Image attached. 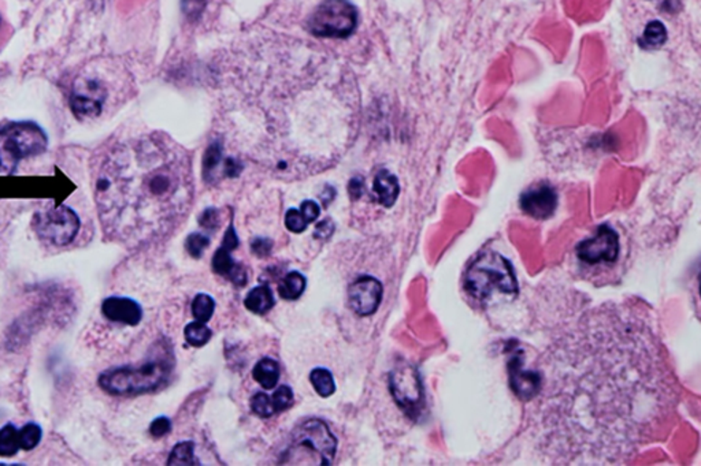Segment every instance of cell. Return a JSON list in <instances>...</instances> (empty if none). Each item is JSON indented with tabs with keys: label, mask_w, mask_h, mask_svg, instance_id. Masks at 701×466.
<instances>
[{
	"label": "cell",
	"mask_w": 701,
	"mask_h": 466,
	"mask_svg": "<svg viewBox=\"0 0 701 466\" xmlns=\"http://www.w3.org/2000/svg\"><path fill=\"white\" fill-rule=\"evenodd\" d=\"M104 235L141 246L173 232L194 202L188 154L163 136L149 135L112 147L93 185Z\"/></svg>",
	"instance_id": "6da1fadb"
},
{
	"label": "cell",
	"mask_w": 701,
	"mask_h": 466,
	"mask_svg": "<svg viewBox=\"0 0 701 466\" xmlns=\"http://www.w3.org/2000/svg\"><path fill=\"white\" fill-rule=\"evenodd\" d=\"M170 358L157 353L140 366H117L101 372L98 385L112 396H136L157 391L170 376Z\"/></svg>",
	"instance_id": "7a4b0ae2"
},
{
	"label": "cell",
	"mask_w": 701,
	"mask_h": 466,
	"mask_svg": "<svg viewBox=\"0 0 701 466\" xmlns=\"http://www.w3.org/2000/svg\"><path fill=\"white\" fill-rule=\"evenodd\" d=\"M465 289L477 300H486L492 294L518 293L513 265L497 252H484L470 264L465 275Z\"/></svg>",
	"instance_id": "3957f363"
},
{
	"label": "cell",
	"mask_w": 701,
	"mask_h": 466,
	"mask_svg": "<svg viewBox=\"0 0 701 466\" xmlns=\"http://www.w3.org/2000/svg\"><path fill=\"white\" fill-rule=\"evenodd\" d=\"M47 146L45 131L31 120L0 126V176H13L21 160L39 157Z\"/></svg>",
	"instance_id": "277c9868"
},
{
	"label": "cell",
	"mask_w": 701,
	"mask_h": 466,
	"mask_svg": "<svg viewBox=\"0 0 701 466\" xmlns=\"http://www.w3.org/2000/svg\"><path fill=\"white\" fill-rule=\"evenodd\" d=\"M357 25V7L350 0H323L307 24L314 36L331 39L350 36Z\"/></svg>",
	"instance_id": "5b68a950"
},
{
	"label": "cell",
	"mask_w": 701,
	"mask_h": 466,
	"mask_svg": "<svg viewBox=\"0 0 701 466\" xmlns=\"http://www.w3.org/2000/svg\"><path fill=\"white\" fill-rule=\"evenodd\" d=\"M32 227L43 243L66 246L79 234L82 222L73 208L62 204L34 214Z\"/></svg>",
	"instance_id": "8992f818"
},
{
	"label": "cell",
	"mask_w": 701,
	"mask_h": 466,
	"mask_svg": "<svg viewBox=\"0 0 701 466\" xmlns=\"http://www.w3.org/2000/svg\"><path fill=\"white\" fill-rule=\"evenodd\" d=\"M337 441L331 435L325 423L321 420H307L306 423L296 428L291 436V446L288 452V460L298 452L312 454L317 465H331L336 457Z\"/></svg>",
	"instance_id": "52a82bcc"
},
{
	"label": "cell",
	"mask_w": 701,
	"mask_h": 466,
	"mask_svg": "<svg viewBox=\"0 0 701 466\" xmlns=\"http://www.w3.org/2000/svg\"><path fill=\"white\" fill-rule=\"evenodd\" d=\"M390 391L398 405L408 416L419 414L424 406V390L418 372L411 366H399L390 374Z\"/></svg>",
	"instance_id": "ba28073f"
},
{
	"label": "cell",
	"mask_w": 701,
	"mask_h": 466,
	"mask_svg": "<svg viewBox=\"0 0 701 466\" xmlns=\"http://www.w3.org/2000/svg\"><path fill=\"white\" fill-rule=\"evenodd\" d=\"M107 98L109 92L101 80L93 76L82 77L76 80L72 90V111L80 119H92L103 111Z\"/></svg>",
	"instance_id": "9c48e42d"
},
{
	"label": "cell",
	"mask_w": 701,
	"mask_h": 466,
	"mask_svg": "<svg viewBox=\"0 0 701 466\" xmlns=\"http://www.w3.org/2000/svg\"><path fill=\"white\" fill-rule=\"evenodd\" d=\"M619 254V237L612 227L600 226L593 237L578 243L577 256L585 264L614 262Z\"/></svg>",
	"instance_id": "30bf717a"
},
{
	"label": "cell",
	"mask_w": 701,
	"mask_h": 466,
	"mask_svg": "<svg viewBox=\"0 0 701 466\" xmlns=\"http://www.w3.org/2000/svg\"><path fill=\"white\" fill-rule=\"evenodd\" d=\"M558 203L556 190L547 182H540L522 193L519 204L526 215L545 221L555 214Z\"/></svg>",
	"instance_id": "8fae6325"
},
{
	"label": "cell",
	"mask_w": 701,
	"mask_h": 466,
	"mask_svg": "<svg viewBox=\"0 0 701 466\" xmlns=\"http://www.w3.org/2000/svg\"><path fill=\"white\" fill-rule=\"evenodd\" d=\"M350 309L360 316L377 312L382 300V285L373 277H360L348 289Z\"/></svg>",
	"instance_id": "7c38bea8"
},
{
	"label": "cell",
	"mask_w": 701,
	"mask_h": 466,
	"mask_svg": "<svg viewBox=\"0 0 701 466\" xmlns=\"http://www.w3.org/2000/svg\"><path fill=\"white\" fill-rule=\"evenodd\" d=\"M101 312L106 320L122 326L136 327L143 320V308L130 297H107L101 301Z\"/></svg>",
	"instance_id": "4fadbf2b"
},
{
	"label": "cell",
	"mask_w": 701,
	"mask_h": 466,
	"mask_svg": "<svg viewBox=\"0 0 701 466\" xmlns=\"http://www.w3.org/2000/svg\"><path fill=\"white\" fill-rule=\"evenodd\" d=\"M232 249L227 246L222 245L218 251L216 252L213 257V270L216 274L221 275V277L229 278L233 283H236L239 286H245L247 282V275L243 271L242 267L235 262L230 254Z\"/></svg>",
	"instance_id": "5bb4252c"
},
{
	"label": "cell",
	"mask_w": 701,
	"mask_h": 466,
	"mask_svg": "<svg viewBox=\"0 0 701 466\" xmlns=\"http://www.w3.org/2000/svg\"><path fill=\"white\" fill-rule=\"evenodd\" d=\"M373 189L379 204L384 205L385 208H390L398 200L400 185L392 173L381 170L374 178Z\"/></svg>",
	"instance_id": "9a60e30c"
},
{
	"label": "cell",
	"mask_w": 701,
	"mask_h": 466,
	"mask_svg": "<svg viewBox=\"0 0 701 466\" xmlns=\"http://www.w3.org/2000/svg\"><path fill=\"white\" fill-rule=\"evenodd\" d=\"M511 385L514 391L524 399H531L539 393L540 376L537 372L523 371L521 366L511 369Z\"/></svg>",
	"instance_id": "2e32d148"
},
{
	"label": "cell",
	"mask_w": 701,
	"mask_h": 466,
	"mask_svg": "<svg viewBox=\"0 0 701 466\" xmlns=\"http://www.w3.org/2000/svg\"><path fill=\"white\" fill-rule=\"evenodd\" d=\"M668 34L665 24L662 21H651L647 24L646 29L639 39V47L644 50H657L667 42Z\"/></svg>",
	"instance_id": "e0dca14e"
},
{
	"label": "cell",
	"mask_w": 701,
	"mask_h": 466,
	"mask_svg": "<svg viewBox=\"0 0 701 466\" xmlns=\"http://www.w3.org/2000/svg\"><path fill=\"white\" fill-rule=\"evenodd\" d=\"M275 301L269 286H258L248 293L245 305L255 315H264L274 307Z\"/></svg>",
	"instance_id": "ac0fdd59"
},
{
	"label": "cell",
	"mask_w": 701,
	"mask_h": 466,
	"mask_svg": "<svg viewBox=\"0 0 701 466\" xmlns=\"http://www.w3.org/2000/svg\"><path fill=\"white\" fill-rule=\"evenodd\" d=\"M253 375L262 387L272 390L280 380V366L273 358H264L256 364Z\"/></svg>",
	"instance_id": "d6986e66"
},
{
	"label": "cell",
	"mask_w": 701,
	"mask_h": 466,
	"mask_svg": "<svg viewBox=\"0 0 701 466\" xmlns=\"http://www.w3.org/2000/svg\"><path fill=\"white\" fill-rule=\"evenodd\" d=\"M21 452V433L13 423L0 428V457L12 458Z\"/></svg>",
	"instance_id": "ffe728a7"
},
{
	"label": "cell",
	"mask_w": 701,
	"mask_h": 466,
	"mask_svg": "<svg viewBox=\"0 0 701 466\" xmlns=\"http://www.w3.org/2000/svg\"><path fill=\"white\" fill-rule=\"evenodd\" d=\"M306 290V278L293 271L283 278L278 286V293L283 300H298Z\"/></svg>",
	"instance_id": "44dd1931"
},
{
	"label": "cell",
	"mask_w": 701,
	"mask_h": 466,
	"mask_svg": "<svg viewBox=\"0 0 701 466\" xmlns=\"http://www.w3.org/2000/svg\"><path fill=\"white\" fill-rule=\"evenodd\" d=\"M184 336L191 347H202L210 341L213 331L203 321L197 320L186 327Z\"/></svg>",
	"instance_id": "7402d4cb"
},
{
	"label": "cell",
	"mask_w": 701,
	"mask_h": 466,
	"mask_svg": "<svg viewBox=\"0 0 701 466\" xmlns=\"http://www.w3.org/2000/svg\"><path fill=\"white\" fill-rule=\"evenodd\" d=\"M310 380H312L315 391L323 398H328L336 391L333 375L328 369L315 368L312 375H310Z\"/></svg>",
	"instance_id": "603a6c76"
},
{
	"label": "cell",
	"mask_w": 701,
	"mask_h": 466,
	"mask_svg": "<svg viewBox=\"0 0 701 466\" xmlns=\"http://www.w3.org/2000/svg\"><path fill=\"white\" fill-rule=\"evenodd\" d=\"M168 465H197V457H195L194 443L192 442H183L171 450L168 455Z\"/></svg>",
	"instance_id": "cb8c5ba5"
},
{
	"label": "cell",
	"mask_w": 701,
	"mask_h": 466,
	"mask_svg": "<svg viewBox=\"0 0 701 466\" xmlns=\"http://www.w3.org/2000/svg\"><path fill=\"white\" fill-rule=\"evenodd\" d=\"M21 433V450L23 452H32L39 446L43 438V428L37 423L29 422L20 430Z\"/></svg>",
	"instance_id": "d4e9b609"
},
{
	"label": "cell",
	"mask_w": 701,
	"mask_h": 466,
	"mask_svg": "<svg viewBox=\"0 0 701 466\" xmlns=\"http://www.w3.org/2000/svg\"><path fill=\"white\" fill-rule=\"evenodd\" d=\"M214 309H216V302H214L213 297L208 296V294H197L192 302V315L197 320L203 321V323L210 320Z\"/></svg>",
	"instance_id": "484cf974"
},
{
	"label": "cell",
	"mask_w": 701,
	"mask_h": 466,
	"mask_svg": "<svg viewBox=\"0 0 701 466\" xmlns=\"http://www.w3.org/2000/svg\"><path fill=\"white\" fill-rule=\"evenodd\" d=\"M251 409L254 414L258 416L267 419L275 414L274 408H273L272 398L267 394L258 393L251 398Z\"/></svg>",
	"instance_id": "4316f807"
},
{
	"label": "cell",
	"mask_w": 701,
	"mask_h": 466,
	"mask_svg": "<svg viewBox=\"0 0 701 466\" xmlns=\"http://www.w3.org/2000/svg\"><path fill=\"white\" fill-rule=\"evenodd\" d=\"M292 403H293V393L288 385H281L274 395L272 396L273 408H274L275 414H281V412L286 411L291 408Z\"/></svg>",
	"instance_id": "83f0119b"
},
{
	"label": "cell",
	"mask_w": 701,
	"mask_h": 466,
	"mask_svg": "<svg viewBox=\"0 0 701 466\" xmlns=\"http://www.w3.org/2000/svg\"><path fill=\"white\" fill-rule=\"evenodd\" d=\"M208 245H210V240L206 235L200 234V233H194L187 240V251L195 259H200L203 252H205Z\"/></svg>",
	"instance_id": "f1b7e54d"
},
{
	"label": "cell",
	"mask_w": 701,
	"mask_h": 466,
	"mask_svg": "<svg viewBox=\"0 0 701 466\" xmlns=\"http://www.w3.org/2000/svg\"><path fill=\"white\" fill-rule=\"evenodd\" d=\"M222 159V148L218 144H213L210 148L207 149L205 155V160H203V167H205V176L207 179L210 178L213 171L216 170V166L219 165Z\"/></svg>",
	"instance_id": "f546056e"
},
{
	"label": "cell",
	"mask_w": 701,
	"mask_h": 466,
	"mask_svg": "<svg viewBox=\"0 0 701 466\" xmlns=\"http://www.w3.org/2000/svg\"><path fill=\"white\" fill-rule=\"evenodd\" d=\"M285 226L289 232L299 234V233H303L307 229L309 223H307L301 210H289L285 215Z\"/></svg>",
	"instance_id": "4dcf8cb0"
},
{
	"label": "cell",
	"mask_w": 701,
	"mask_h": 466,
	"mask_svg": "<svg viewBox=\"0 0 701 466\" xmlns=\"http://www.w3.org/2000/svg\"><path fill=\"white\" fill-rule=\"evenodd\" d=\"M207 0H181V9L188 20L197 21L202 17Z\"/></svg>",
	"instance_id": "1f68e13d"
},
{
	"label": "cell",
	"mask_w": 701,
	"mask_h": 466,
	"mask_svg": "<svg viewBox=\"0 0 701 466\" xmlns=\"http://www.w3.org/2000/svg\"><path fill=\"white\" fill-rule=\"evenodd\" d=\"M171 430V423L168 417H158L149 425V433L154 438H162V436L168 435Z\"/></svg>",
	"instance_id": "d6a6232c"
},
{
	"label": "cell",
	"mask_w": 701,
	"mask_h": 466,
	"mask_svg": "<svg viewBox=\"0 0 701 466\" xmlns=\"http://www.w3.org/2000/svg\"><path fill=\"white\" fill-rule=\"evenodd\" d=\"M301 213L303 214L304 219H306L307 223L310 224L312 223V222L317 221L318 216H320L321 214V208L317 203L312 202V200H306V202L302 204Z\"/></svg>",
	"instance_id": "836d02e7"
},
{
	"label": "cell",
	"mask_w": 701,
	"mask_h": 466,
	"mask_svg": "<svg viewBox=\"0 0 701 466\" xmlns=\"http://www.w3.org/2000/svg\"><path fill=\"white\" fill-rule=\"evenodd\" d=\"M200 226L205 227V229H216L218 227V213H216V210H213V208H210V210H206L205 213H203V215L200 216Z\"/></svg>",
	"instance_id": "e575fe53"
},
{
	"label": "cell",
	"mask_w": 701,
	"mask_h": 466,
	"mask_svg": "<svg viewBox=\"0 0 701 466\" xmlns=\"http://www.w3.org/2000/svg\"><path fill=\"white\" fill-rule=\"evenodd\" d=\"M333 222H331V219H326V221L321 222V223H318L317 227H315L314 237L318 238V240H328V238L333 234Z\"/></svg>",
	"instance_id": "d590c367"
},
{
	"label": "cell",
	"mask_w": 701,
	"mask_h": 466,
	"mask_svg": "<svg viewBox=\"0 0 701 466\" xmlns=\"http://www.w3.org/2000/svg\"><path fill=\"white\" fill-rule=\"evenodd\" d=\"M348 189H350V197L354 198V200L355 198H360L363 193L362 179L360 178L352 179V181L350 182V186H348Z\"/></svg>",
	"instance_id": "8d00e7d4"
},
{
	"label": "cell",
	"mask_w": 701,
	"mask_h": 466,
	"mask_svg": "<svg viewBox=\"0 0 701 466\" xmlns=\"http://www.w3.org/2000/svg\"><path fill=\"white\" fill-rule=\"evenodd\" d=\"M253 251L259 256H264V254L269 253L270 243H267L266 240H256L253 243Z\"/></svg>",
	"instance_id": "74e56055"
}]
</instances>
